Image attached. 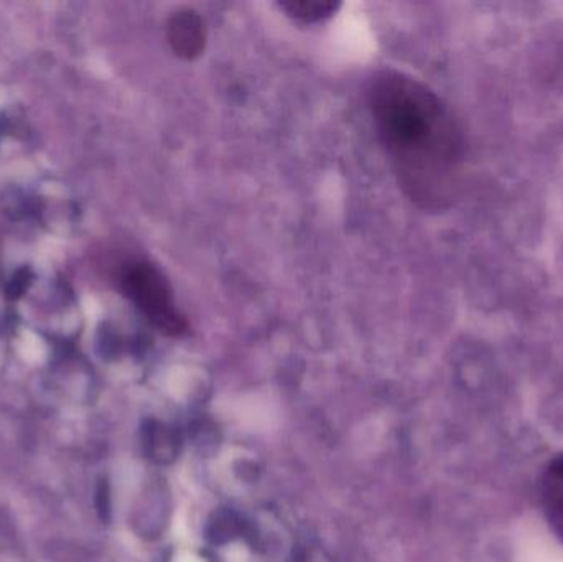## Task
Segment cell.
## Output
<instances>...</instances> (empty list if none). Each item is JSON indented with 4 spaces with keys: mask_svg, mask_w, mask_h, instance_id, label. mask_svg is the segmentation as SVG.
I'll list each match as a JSON object with an SVG mask.
<instances>
[{
    "mask_svg": "<svg viewBox=\"0 0 563 562\" xmlns=\"http://www.w3.org/2000/svg\"><path fill=\"white\" fill-rule=\"evenodd\" d=\"M369 108L404 194L426 211L449 210L462 194L466 137L455 112L426 82L384 69Z\"/></svg>",
    "mask_w": 563,
    "mask_h": 562,
    "instance_id": "6da1fadb",
    "label": "cell"
},
{
    "mask_svg": "<svg viewBox=\"0 0 563 562\" xmlns=\"http://www.w3.org/2000/svg\"><path fill=\"white\" fill-rule=\"evenodd\" d=\"M122 293L141 310L142 316L170 337L184 335L188 320L175 300L167 277L154 264L135 261L121 273Z\"/></svg>",
    "mask_w": 563,
    "mask_h": 562,
    "instance_id": "7a4b0ae2",
    "label": "cell"
},
{
    "mask_svg": "<svg viewBox=\"0 0 563 562\" xmlns=\"http://www.w3.org/2000/svg\"><path fill=\"white\" fill-rule=\"evenodd\" d=\"M167 38L172 52L184 59H195L207 46V25L194 9H181L168 20Z\"/></svg>",
    "mask_w": 563,
    "mask_h": 562,
    "instance_id": "3957f363",
    "label": "cell"
},
{
    "mask_svg": "<svg viewBox=\"0 0 563 562\" xmlns=\"http://www.w3.org/2000/svg\"><path fill=\"white\" fill-rule=\"evenodd\" d=\"M539 491L545 518L563 543V454L545 465Z\"/></svg>",
    "mask_w": 563,
    "mask_h": 562,
    "instance_id": "277c9868",
    "label": "cell"
},
{
    "mask_svg": "<svg viewBox=\"0 0 563 562\" xmlns=\"http://www.w3.org/2000/svg\"><path fill=\"white\" fill-rule=\"evenodd\" d=\"M282 10L301 23H317L330 19L340 9L341 3L331 0H290L279 3Z\"/></svg>",
    "mask_w": 563,
    "mask_h": 562,
    "instance_id": "5b68a950",
    "label": "cell"
},
{
    "mask_svg": "<svg viewBox=\"0 0 563 562\" xmlns=\"http://www.w3.org/2000/svg\"><path fill=\"white\" fill-rule=\"evenodd\" d=\"M151 448L154 458L161 459V461L174 459L177 455L178 448L177 434L165 426H158L157 429L152 431Z\"/></svg>",
    "mask_w": 563,
    "mask_h": 562,
    "instance_id": "8992f818",
    "label": "cell"
}]
</instances>
